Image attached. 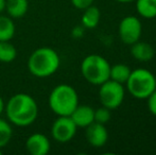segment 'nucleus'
<instances>
[{"label":"nucleus","instance_id":"aec40b11","mask_svg":"<svg viewBox=\"0 0 156 155\" xmlns=\"http://www.w3.org/2000/svg\"><path fill=\"white\" fill-rule=\"evenodd\" d=\"M111 110H108L105 106L94 110V122H98L101 124H106L111 120Z\"/></svg>","mask_w":156,"mask_h":155},{"label":"nucleus","instance_id":"a878e982","mask_svg":"<svg viewBox=\"0 0 156 155\" xmlns=\"http://www.w3.org/2000/svg\"><path fill=\"white\" fill-rule=\"evenodd\" d=\"M119 2H132V1H135V0H117Z\"/></svg>","mask_w":156,"mask_h":155},{"label":"nucleus","instance_id":"9d476101","mask_svg":"<svg viewBox=\"0 0 156 155\" xmlns=\"http://www.w3.org/2000/svg\"><path fill=\"white\" fill-rule=\"evenodd\" d=\"M85 132V136L90 146L94 148L103 147L107 143L108 139V133L105 128V124H101L98 122H93L89 124Z\"/></svg>","mask_w":156,"mask_h":155},{"label":"nucleus","instance_id":"dca6fc26","mask_svg":"<svg viewBox=\"0 0 156 155\" xmlns=\"http://www.w3.org/2000/svg\"><path fill=\"white\" fill-rule=\"evenodd\" d=\"M132 72V69L127 65L124 64H116L111 66L109 70V79L115 82H118L120 84L126 83L127 79Z\"/></svg>","mask_w":156,"mask_h":155},{"label":"nucleus","instance_id":"9b49d317","mask_svg":"<svg viewBox=\"0 0 156 155\" xmlns=\"http://www.w3.org/2000/svg\"><path fill=\"white\" fill-rule=\"evenodd\" d=\"M70 118L78 128H87L89 124L94 122V110L88 105L79 104L71 113Z\"/></svg>","mask_w":156,"mask_h":155},{"label":"nucleus","instance_id":"ddd939ff","mask_svg":"<svg viewBox=\"0 0 156 155\" xmlns=\"http://www.w3.org/2000/svg\"><path fill=\"white\" fill-rule=\"evenodd\" d=\"M29 0H6L5 12L11 18H21L28 12Z\"/></svg>","mask_w":156,"mask_h":155},{"label":"nucleus","instance_id":"cd10ccee","mask_svg":"<svg viewBox=\"0 0 156 155\" xmlns=\"http://www.w3.org/2000/svg\"><path fill=\"white\" fill-rule=\"evenodd\" d=\"M155 84H156V76H155Z\"/></svg>","mask_w":156,"mask_h":155},{"label":"nucleus","instance_id":"20e7f679","mask_svg":"<svg viewBox=\"0 0 156 155\" xmlns=\"http://www.w3.org/2000/svg\"><path fill=\"white\" fill-rule=\"evenodd\" d=\"M111 65L106 58L98 54H89L81 63V72L93 85H101L109 79Z\"/></svg>","mask_w":156,"mask_h":155},{"label":"nucleus","instance_id":"bb28decb","mask_svg":"<svg viewBox=\"0 0 156 155\" xmlns=\"http://www.w3.org/2000/svg\"><path fill=\"white\" fill-rule=\"evenodd\" d=\"M2 154V149H0V155Z\"/></svg>","mask_w":156,"mask_h":155},{"label":"nucleus","instance_id":"423d86ee","mask_svg":"<svg viewBox=\"0 0 156 155\" xmlns=\"http://www.w3.org/2000/svg\"><path fill=\"white\" fill-rule=\"evenodd\" d=\"M99 86V99L102 106L112 111L121 105L125 96L123 84L108 79Z\"/></svg>","mask_w":156,"mask_h":155},{"label":"nucleus","instance_id":"39448f33","mask_svg":"<svg viewBox=\"0 0 156 155\" xmlns=\"http://www.w3.org/2000/svg\"><path fill=\"white\" fill-rule=\"evenodd\" d=\"M125 84L129 93L134 98L140 100L147 99L156 89L155 76L144 68L132 70Z\"/></svg>","mask_w":156,"mask_h":155},{"label":"nucleus","instance_id":"4468645a","mask_svg":"<svg viewBox=\"0 0 156 155\" xmlns=\"http://www.w3.org/2000/svg\"><path fill=\"white\" fill-rule=\"evenodd\" d=\"M100 10L91 4L86 8L82 15V26L85 29H94L100 23Z\"/></svg>","mask_w":156,"mask_h":155},{"label":"nucleus","instance_id":"393cba45","mask_svg":"<svg viewBox=\"0 0 156 155\" xmlns=\"http://www.w3.org/2000/svg\"><path fill=\"white\" fill-rule=\"evenodd\" d=\"M5 3L6 0H0V14L5 11Z\"/></svg>","mask_w":156,"mask_h":155},{"label":"nucleus","instance_id":"4be33fe9","mask_svg":"<svg viewBox=\"0 0 156 155\" xmlns=\"http://www.w3.org/2000/svg\"><path fill=\"white\" fill-rule=\"evenodd\" d=\"M93 2L94 0H71V3L73 4V6L79 10H85L86 8L90 6Z\"/></svg>","mask_w":156,"mask_h":155},{"label":"nucleus","instance_id":"6e6552de","mask_svg":"<svg viewBox=\"0 0 156 155\" xmlns=\"http://www.w3.org/2000/svg\"><path fill=\"white\" fill-rule=\"evenodd\" d=\"M119 37L122 43L126 45H133L139 41L142 33L141 21L135 16H126L122 18L118 28Z\"/></svg>","mask_w":156,"mask_h":155},{"label":"nucleus","instance_id":"0eeeda50","mask_svg":"<svg viewBox=\"0 0 156 155\" xmlns=\"http://www.w3.org/2000/svg\"><path fill=\"white\" fill-rule=\"evenodd\" d=\"M78 130L70 116H58L51 125V136L55 141L65 143L74 137Z\"/></svg>","mask_w":156,"mask_h":155},{"label":"nucleus","instance_id":"1a4fd4ad","mask_svg":"<svg viewBox=\"0 0 156 155\" xmlns=\"http://www.w3.org/2000/svg\"><path fill=\"white\" fill-rule=\"evenodd\" d=\"M26 149L31 155H47L50 152L51 145L46 135L33 133L26 140Z\"/></svg>","mask_w":156,"mask_h":155},{"label":"nucleus","instance_id":"a211bd4d","mask_svg":"<svg viewBox=\"0 0 156 155\" xmlns=\"http://www.w3.org/2000/svg\"><path fill=\"white\" fill-rule=\"evenodd\" d=\"M17 58V49L11 41H0V62L8 64L12 63Z\"/></svg>","mask_w":156,"mask_h":155},{"label":"nucleus","instance_id":"f03ea898","mask_svg":"<svg viewBox=\"0 0 156 155\" xmlns=\"http://www.w3.org/2000/svg\"><path fill=\"white\" fill-rule=\"evenodd\" d=\"M61 58L54 49L41 47L32 52L28 60V69L36 78H48L58 70Z\"/></svg>","mask_w":156,"mask_h":155},{"label":"nucleus","instance_id":"b1692460","mask_svg":"<svg viewBox=\"0 0 156 155\" xmlns=\"http://www.w3.org/2000/svg\"><path fill=\"white\" fill-rule=\"evenodd\" d=\"M4 107H5V103H4L3 99H2L1 96H0V117H1V115L3 114Z\"/></svg>","mask_w":156,"mask_h":155},{"label":"nucleus","instance_id":"f8f14e48","mask_svg":"<svg viewBox=\"0 0 156 155\" xmlns=\"http://www.w3.org/2000/svg\"><path fill=\"white\" fill-rule=\"evenodd\" d=\"M131 54L135 60L139 62H148L154 58V48L146 41H136L131 45Z\"/></svg>","mask_w":156,"mask_h":155},{"label":"nucleus","instance_id":"5701e85b","mask_svg":"<svg viewBox=\"0 0 156 155\" xmlns=\"http://www.w3.org/2000/svg\"><path fill=\"white\" fill-rule=\"evenodd\" d=\"M84 29L85 28L83 26H76V27L73 28L71 34L74 38H81L83 35H84Z\"/></svg>","mask_w":156,"mask_h":155},{"label":"nucleus","instance_id":"f3484780","mask_svg":"<svg viewBox=\"0 0 156 155\" xmlns=\"http://www.w3.org/2000/svg\"><path fill=\"white\" fill-rule=\"evenodd\" d=\"M137 13L144 18L156 17V0H136Z\"/></svg>","mask_w":156,"mask_h":155},{"label":"nucleus","instance_id":"6ab92c4d","mask_svg":"<svg viewBox=\"0 0 156 155\" xmlns=\"http://www.w3.org/2000/svg\"><path fill=\"white\" fill-rule=\"evenodd\" d=\"M13 135V130L11 123L0 117V149L4 148L9 143Z\"/></svg>","mask_w":156,"mask_h":155},{"label":"nucleus","instance_id":"f257e3e1","mask_svg":"<svg viewBox=\"0 0 156 155\" xmlns=\"http://www.w3.org/2000/svg\"><path fill=\"white\" fill-rule=\"evenodd\" d=\"M4 113L11 124L16 126H29L38 116V105L32 96L25 93L13 95L5 103Z\"/></svg>","mask_w":156,"mask_h":155},{"label":"nucleus","instance_id":"7ed1b4c3","mask_svg":"<svg viewBox=\"0 0 156 155\" xmlns=\"http://www.w3.org/2000/svg\"><path fill=\"white\" fill-rule=\"evenodd\" d=\"M48 104L52 112L58 116H70L79 105L76 90L69 84H58L51 90Z\"/></svg>","mask_w":156,"mask_h":155},{"label":"nucleus","instance_id":"2eb2a0df","mask_svg":"<svg viewBox=\"0 0 156 155\" xmlns=\"http://www.w3.org/2000/svg\"><path fill=\"white\" fill-rule=\"evenodd\" d=\"M15 23L10 16L0 14V41H9L15 35Z\"/></svg>","mask_w":156,"mask_h":155},{"label":"nucleus","instance_id":"412c9836","mask_svg":"<svg viewBox=\"0 0 156 155\" xmlns=\"http://www.w3.org/2000/svg\"><path fill=\"white\" fill-rule=\"evenodd\" d=\"M148 100V107L152 115L156 116V89L147 98Z\"/></svg>","mask_w":156,"mask_h":155}]
</instances>
